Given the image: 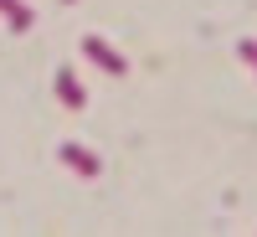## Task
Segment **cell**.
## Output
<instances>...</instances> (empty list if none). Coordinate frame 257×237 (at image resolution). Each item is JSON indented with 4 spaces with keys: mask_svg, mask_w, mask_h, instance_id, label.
<instances>
[]
</instances>
